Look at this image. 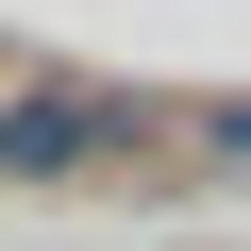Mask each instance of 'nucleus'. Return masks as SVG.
Segmentation results:
<instances>
[{
    "instance_id": "nucleus-1",
    "label": "nucleus",
    "mask_w": 251,
    "mask_h": 251,
    "mask_svg": "<svg viewBox=\"0 0 251 251\" xmlns=\"http://www.w3.org/2000/svg\"><path fill=\"white\" fill-rule=\"evenodd\" d=\"M100 151V100L84 84H34V100H0V168H17V184H67Z\"/></svg>"
}]
</instances>
